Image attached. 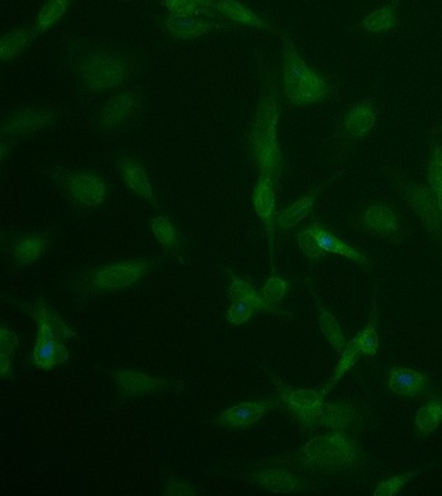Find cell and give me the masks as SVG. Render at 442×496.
Instances as JSON below:
<instances>
[{
  "instance_id": "cell-6",
  "label": "cell",
  "mask_w": 442,
  "mask_h": 496,
  "mask_svg": "<svg viewBox=\"0 0 442 496\" xmlns=\"http://www.w3.org/2000/svg\"><path fill=\"white\" fill-rule=\"evenodd\" d=\"M151 271L148 262L123 261L95 269L89 276V286L99 291L127 289L133 286Z\"/></svg>"
},
{
  "instance_id": "cell-12",
  "label": "cell",
  "mask_w": 442,
  "mask_h": 496,
  "mask_svg": "<svg viewBox=\"0 0 442 496\" xmlns=\"http://www.w3.org/2000/svg\"><path fill=\"white\" fill-rule=\"evenodd\" d=\"M275 407H278V402L275 400L241 402L225 410L213 423L220 427L249 429L255 427L256 423L260 422L263 417Z\"/></svg>"
},
{
  "instance_id": "cell-8",
  "label": "cell",
  "mask_w": 442,
  "mask_h": 496,
  "mask_svg": "<svg viewBox=\"0 0 442 496\" xmlns=\"http://www.w3.org/2000/svg\"><path fill=\"white\" fill-rule=\"evenodd\" d=\"M57 119L54 110L47 108L27 107L12 112L4 120L2 137L14 141L17 138L35 134L37 131L46 130Z\"/></svg>"
},
{
  "instance_id": "cell-30",
  "label": "cell",
  "mask_w": 442,
  "mask_h": 496,
  "mask_svg": "<svg viewBox=\"0 0 442 496\" xmlns=\"http://www.w3.org/2000/svg\"><path fill=\"white\" fill-rule=\"evenodd\" d=\"M47 239L45 235L29 236L22 239L14 248V259L20 265H31L44 256L46 250Z\"/></svg>"
},
{
  "instance_id": "cell-35",
  "label": "cell",
  "mask_w": 442,
  "mask_h": 496,
  "mask_svg": "<svg viewBox=\"0 0 442 496\" xmlns=\"http://www.w3.org/2000/svg\"><path fill=\"white\" fill-rule=\"evenodd\" d=\"M160 4L169 10L173 16H205L213 17L215 14L209 12L208 6H203L198 0H160Z\"/></svg>"
},
{
  "instance_id": "cell-20",
  "label": "cell",
  "mask_w": 442,
  "mask_h": 496,
  "mask_svg": "<svg viewBox=\"0 0 442 496\" xmlns=\"http://www.w3.org/2000/svg\"><path fill=\"white\" fill-rule=\"evenodd\" d=\"M215 7L220 12L221 16H225V19L231 20V21L238 22V24L245 25V27L249 28H258L261 31H270L276 34L273 27H270L265 20L260 19L252 10L243 6L240 0H218Z\"/></svg>"
},
{
  "instance_id": "cell-14",
  "label": "cell",
  "mask_w": 442,
  "mask_h": 496,
  "mask_svg": "<svg viewBox=\"0 0 442 496\" xmlns=\"http://www.w3.org/2000/svg\"><path fill=\"white\" fill-rule=\"evenodd\" d=\"M430 379L422 372L414 371L404 367H393L389 379L391 392L399 396H408L412 399H421L430 390Z\"/></svg>"
},
{
  "instance_id": "cell-36",
  "label": "cell",
  "mask_w": 442,
  "mask_h": 496,
  "mask_svg": "<svg viewBox=\"0 0 442 496\" xmlns=\"http://www.w3.org/2000/svg\"><path fill=\"white\" fill-rule=\"evenodd\" d=\"M429 183L437 196L439 210L442 211V145L433 143V155L429 165Z\"/></svg>"
},
{
  "instance_id": "cell-18",
  "label": "cell",
  "mask_w": 442,
  "mask_h": 496,
  "mask_svg": "<svg viewBox=\"0 0 442 496\" xmlns=\"http://www.w3.org/2000/svg\"><path fill=\"white\" fill-rule=\"evenodd\" d=\"M163 25L175 39H195L209 32L225 29L227 25L217 22H206L193 19L192 16H170L163 20Z\"/></svg>"
},
{
  "instance_id": "cell-4",
  "label": "cell",
  "mask_w": 442,
  "mask_h": 496,
  "mask_svg": "<svg viewBox=\"0 0 442 496\" xmlns=\"http://www.w3.org/2000/svg\"><path fill=\"white\" fill-rule=\"evenodd\" d=\"M283 404L307 427L336 429L343 418L341 402H328L321 390L295 389L275 381Z\"/></svg>"
},
{
  "instance_id": "cell-26",
  "label": "cell",
  "mask_w": 442,
  "mask_h": 496,
  "mask_svg": "<svg viewBox=\"0 0 442 496\" xmlns=\"http://www.w3.org/2000/svg\"><path fill=\"white\" fill-rule=\"evenodd\" d=\"M70 359V350L61 342L55 344H37L34 350V362L37 369L52 370Z\"/></svg>"
},
{
  "instance_id": "cell-11",
  "label": "cell",
  "mask_w": 442,
  "mask_h": 496,
  "mask_svg": "<svg viewBox=\"0 0 442 496\" xmlns=\"http://www.w3.org/2000/svg\"><path fill=\"white\" fill-rule=\"evenodd\" d=\"M142 94L138 90H127L110 98L107 104L100 112L99 123L102 130H115L122 127L135 118V113L140 110Z\"/></svg>"
},
{
  "instance_id": "cell-25",
  "label": "cell",
  "mask_w": 442,
  "mask_h": 496,
  "mask_svg": "<svg viewBox=\"0 0 442 496\" xmlns=\"http://www.w3.org/2000/svg\"><path fill=\"white\" fill-rule=\"evenodd\" d=\"M361 354H363V349H361V344H359V337L356 335V338L351 339L348 345H346V349H344L343 354H341L340 362H338L335 371H333L332 377L329 378V381L326 382L325 386L321 389V393H323V396H328L329 393L335 389L336 385H338L341 378L346 375V372L353 369L354 364H356Z\"/></svg>"
},
{
  "instance_id": "cell-23",
  "label": "cell",
  "mask_w": 442,
  "mask_h": 496,
  "mask_svg": "<svg viewBox=\"0 0 442 496\" xmlns=\"http://www.w3.org/2000/svg\"><path fill=\"white\" fill-rule=\"evenodd\" d=\"M376 123V108L371 101L365 100L354 107L346 118V130L353 138L365 135Z\"/></svg>"
},
{
  "instance_id": "cell-39",
  "label": "cell",
  "mask_w": 442,
  "mask_h": 496,
  "mask_svg": "<svg viewBox=\"0 0 442 496\" xmlns=\"http://www.w3.org/2000/svg\"><path fill=\"white\" fill-rule=\"evenodd\" d=\"M17 346H19L17 335L10 329H2V331H0V352L12 356L16 352Z\"/></svg>"
},
{
  "instance_id": "cell-42",
  "label": "cell",
  "mask_w": 442,
  "mask_h": 496,
  "mask_svg": "<svg viewBox=\"0 0 442 496\" xmlns=\"http://www.w3.org/2000/svg\"><path fill=\"white\" fill-rule=\"evenodd\" d=\"M198 2H200V4H202L203 6H208V7L215 6V4H213V0H198Z\"/></svg>"
},
{
  "instance_id": "cell-3",
  "label": "cell",
  "mask_w": 442,
  "mask_h": 496,
  "mask_svg": "<svg viewBox=\"0 0 442 496\" xmlns=\"http://www.w3.org/2000/svg\"><path fill=\"white\" fill-rule=\"evenodd\" d=\"M278 118L280 108L275 95L273 90L266 85L256 110L255 122L249 137V147L260 168V177L270 178L275 185L280 183L283 168V156L276 138Z\"/></svg>"
},
{
  "instance_id": "cell-15",
  "label": "cell",
  "mask_w": 442,
  "mask_h": 496,
  "mask_svg": "<svg viewBox=\"0 0 442 496\" xmlns=\"http://www.w3.org/2000/svg\"><path fill=\"white\" fill-rule=\"evenodd\" d=\"M117 165L120 174H122L123 183H127V188L132 192H135V195L145 199L152 207L160 210L157 196H155L154 189L151 185V181L148 178L147 170H145L144 166L129 158L120 159Z\"/></svg>"
},
{
  "instance_id": "cell-21",
  "label": "cell",
  "mask_w": 442,
  "mask_h": 496,
  "mask_svg": "<svg viewBox=\"0 0 442 496\" xmlns=\"http://www.w3.org/2000/svg\"><path fill=\"white\" fill-rule=\"evenodd\" d=\"M340 174L341 173L336 174L333 177L329 178L325 183H321L315 191H313V192L308 193L307 196H304L300 200L293 203L292 206H289L288 208H285V210L280 214V216H278V225L282 229H291L298 225V224H300L301 221L308 215L311 208H313L316 196L320 195L321 191H323L328 183L335 180V178H338Z\"/></svg>"
},
{
  "instance_id": "cell-10",
  "label": "cell",
  "mask_w": 442,
  "mask_h": 496,
  "mask_svg": "<svg viewBox=\"0 0 442 496\" xmlns=\"http://www.w3.org/2000/svg\"><path fill=\"white\" fill-rule=\"evenodd\" d=\"M107 372L114 379L115 385H117L118 390L123 397L150 396V394H157L163 390L183 386L182 382L150 377V375L143 374V372L130 371V370Z\"/></svg>"
},
{
  "instance_id": "cell-2",
  "label": "cell",
  "mask_w": 442,
  "mask_h": 496,
  "mask_svg": "<svg viewBox=\"0 0 442 496\" xmlns=\"http://www.w3.org/2000/svg\"><path fill=\"white\" fill-rule=\"evenodd\" d=\"M293 460L300 469L348 475L365 463V454L348 432L335 430L306 443Z\"/></svg>"
},
{
  "instance_id": "cell-9",
  "label": "cell",
  "mask_w": 442,
  "mask_h": 496,
  "mask_svg": "<svg viewBox=\"0 0 442 496\" xmlns=\"http://www.w3.org/2000/svg\"><path fill=\"white\" fill-rule=\"evenodd\" d=\"M228 297L231 305L227 312V320L233 326H242L255 314L266 312V305L261 294L240 277H233Z\"/></svg>"
},
{
  "instance_id": "cell-34",
  "label": "cell",
  "mask_w": 442,
  "mask_h": 496,
  "mask_svg": "<svg viewBox=\"0 0 442 496\" xmlns=\"http://www.w3.org/2000/svg\"><path fill=\"white\" fill-rule=\"evenodd\" d=\"M151 231L166 250H175L178 246L177 231L168 216L160 215L151 221Z\"/></svg>"
},
{
  "instance_id": "cell-1",
  "label": "cell",
  "mask_w": 442,
  "mask_h": 496,
  "mask_svg": "<svg viewBox=\"0 0 442 496\" xmlns=\"http://www.w3.org/2000/svg\"><path fill=\"white\" fill-rule=\"evenodd\" d=\"M70 60L80 82L93 92L117 89L133 72L129 55L97 45L77 43Z\"/></svg>"
},
{
  "instance_id": "cell-7",
  "label": "cell",
  "mask_w": 442,
  "mask_h": 496,
  "mask_svg": "<svg viewBox=\"0 0 442 496\" xmlns=\"http://www.w3.org/2000/svg\"><path fill=\"white\" fill-rule=\"evenodd\" d=\"M19 305L37 324V344H55L65 339L78 338L74 331L68 329L59 313L42 299H37L35 304Z\"/></svg>"
},
{
  "instance_id": "cell-19",
  "label": "cell",
  "mask_w": 442,
  "mask_h": 496,
  "mask_svg": "<svg viewBox=\"0 0 442 496\" xmlns=\"http://www.w3.org/2000/svg\"><path fill=\"white\" fill-rule=\"evenodd\" d=\"M310 228L315 235L316 241L326 254H338V256H346V258L351 259L361 266L372 265V262L364 254L359 253L354 247L348 246L340 239L336 238L333 233L326 231L320 223L311 224Z\"/></svg>"
},
{
  "instance_id": "cell-16",
  "label": "cell",
  "mask_w": 442,
  "mask_h": 496,
  "mask_svg": "<svg viewBox=\"0 0 442 496\" xmlns=\"http://www.w3.org/2000/svg\"><path fill=\"white\" fill-rule=\"evenodd\" d=\"M275 183L270 178L260 177L253 192V207L267 231L273 262L274 215H275Z\"/></svg>"
},
{
  "instance_id": "cell-24",
  "label": "cell",
  "mask_w": 442,
  "mask_h": 496,
  "mask_svg": "<svg viewBox=\"0 0 442 496\" xmlns=\"http://www.w3.org/2000/svg\"><path fill=\"white\" fill-rule=\"evenodd\" d=\"M72 0H47L37 14V21L32 27L34 40L44 32L49 31L53 25L57 24L67 14Z\"/></svg>"
},
{
  "instance_id": "cell-22",
  "label": "cell",
  "mask_w": 442,
  "mask_h": 496,
  "mask_svg": "<svg viewBox=\"0 0 442 496\" xmlns=\"http://www.w3.org/2000/svg\"><path fill=\"white\" fill-rule=\"evenodd\" d=\"M366 226L379 235L394 239L399 235L398 220L396 213L386 206H371L364 214Z\"/></svg>"
},
{
  "instance_id": "cell-37",
  "label": "cell",
  "mask_w": 442,
  "mask_h": 496,
  "mask_svg": "<svg viewBox=\"0 0 442 496\" xmlns=\"http://www.w3.org/2000/svg\"><path fill=\"white\" fill-rule=\"evenodd\" d=\"M424 472V469L412 470V472L404 473V475L396 476V477L390 478V480L381 481V484L378 485L375 491H373V495L375 496H391L398 493L399 491L403 490L409 481L413 480V478L421 476Z\"/></svg>"
},
{
  "instance_id": "cell-40",
  "label": "cell",
  "mask_w": 442,
  "mask_h": 496,
  "mask_svg": "<svg viewBox=\"0 0 442 496\" xmlns=\"http://www.w3.org/2000/svg\"><path fill=\"white\" fill-rule=\"evenodd\" d=\"M165 493L172 496L195 495V493H198V491L193 490V488L188 487V485L184 484H172L169 485V487L166 488Z\"/></svg>"
},
{
  "instance_id": "cell-28",
  "label": "cell",
  "mask_w": 442,
  "mask_h": 496,
  "mask_svg": "<svg viewBox=\"0 0 442 496\" xmlns=\"http://www.w3.org/2000/svg\"><path fill=\"white\" fill-rule=\"evenodd\" d=\"M442 422V399L433 397L419 410L414 423L422 435H430L438 429Z\"/></svg>"
},
{
  "instance_id": "cell-5",
  "label": "cell",
  "mask_w": 442,
  "mask_h": 496,
  "mask_svg": "<svg viewBox=\"0 0 442 496\" xmlns=\"http://www.w3.org/2000/svg\"><path fill=\"white\" fill-rule=\"evenodd\" d=\"M283 80L288 100L293 104L308 105L328 98L331 94L328 83L303 61L295 45L288 37L283 39Z\"/></svg>"
},
{
  "instance_id": "cell-29",
  "label": "cell",
  "mask_w": 442,
  "mask_h": 496,
  "mask_svg": "<svg viewBox=\"0 0 442 496\" xmlns=\"http://www.w3.org/2000/svg\"><path fill=\"white\" fill-rule=\"evenodd\" d=\"M397 12H398V2H391L381 9L371 12L365 20H364L361 27L365 31L372 34H381L393 28L397 22Z\"/></svg>"
},
{
  "instance_id": "cell-32",
  "label": "cell",
  "mask_w": 442,
  "mask_h": 496,
  "mask_svg": "<svg viewBox=\"0 0 442 496\" xmlns=\"http://www.w3.org/2000/svg\"><path fill=\"white\" fill-rule=\"evenodd\" d=\"M320 327L326 339L331 342L332 346L335 347L338 354H343L346 349V339H344L343 332L339 326L338 320L333 314L329 313L323 305L320 304Z\"/></svg>"
},
{
  "instance_id": "cell-41",
  "label": "cell",
  "mask_w": 442,
  "mask_h": 496,
  "mask_svg": "<svg viewBox=\"0 0 442 496\" xmlns=\"http://www.w3.org/2000/svg\"><path fill=\"white\" fill-rule=\"evenodd\" d=\"M0 372L4 375H12V362H10L9 354H0Z\"/></svg>"
},
{
  "instance_id": "cell-33",
  "label": "cell",
  "mask_w": 442,
  "mask_h": 496,
  "mask_svg": "<svg viewBox=\"0 0 442 496\" xmlns=\"http://www.w3.org/2000/svg\"><path fill=\"white\" fill-rule=\"evenodd\" d=\"M288 281L275 276V274L268 279L265 289H263V293H261L266 305V312H276L280 309L281 302H282L283 297L288 291Z\"/></svg>"
},
{
  "instance_id": "cell-38",
  "label": "cell",
  "mask_w": 442,
  "mask_h": 496,
  "mask_svg": "<svg viewBox=\"0 0 442 496\" xmlns=\"http://www.w3.org/2000/svg\"><path fill=\"white\" fill-rule=\"evenodd\" d=\"M298 241L301 253H303L304 256H308V258L320 259L328 256V254L321 248L318 241H316L315 235H314L310 226L299 233Z\"/></svg>"
},
{
  "instance_id": "cell-13",
  "label": "cell",
  "mask_w": 442,
  "mask_h": 496,
  "mask_svg": "<svg viewBox=\"0 0 442 496\" xmlns=\"http://www.w3.org/2000/svg\"><path fill=\"white\" fill-rule=\"evenodd\" d=\"M65 188L78 203L86 207H95L104 201L107 185L97 175L90 173H78L65 177Z\"/></svg>"
},
{
  "instance_id": "cell-17",
  "label": "cell",
  "mask_w": 442,
  "mask_h": 496,
  "mask_svg": "<svg viewBox=\"0 0 442 496\" xmlns=\"http://www.w3.org/2000/svg\"><path fill=\"white\" fill-rule=\"evenodd\" d=\"M248 481L250 484L260 485L275 493H292L303 490V483L298 476L278 468L256 470L249 475Z\"/></svg>"
},
{
  "instance_id": "cell-31",
  "label": "cell",
  "mask_w": 442,
  "mask_h": 496,
  "mask_svg": "<svg viewBox=\"0 0 442 496\" xmlns=\"http://www.w3.org/2000/svg\"><path fill=\"white\" fill-rule=\"evenodd\" d=\"M378 323H379V309H378V299L376 296L373 297V301H372L371 314H369L368 324H366L365 329L363 332H359V344H361V349H363V354L366 356L373 357L378 352L379 347V337H378Z\"/></svg>"
},
{
  "instance_id": "cell-27",
  "label": "cell",
  "mask_w": 442,
  "mask_h": 496,
  "mask_svg": "<svg viewBox=\"0 0 442 496\" xmlns=\"http://www.w3.org/2000/svg\"><path fill=\"white\" fill-rule=\"evenodd\" d=\"M34 42L32 28H24L4 35L0 40V60L6 62L19 57L29 43Z\"/></svg>"
}]
</instances>
